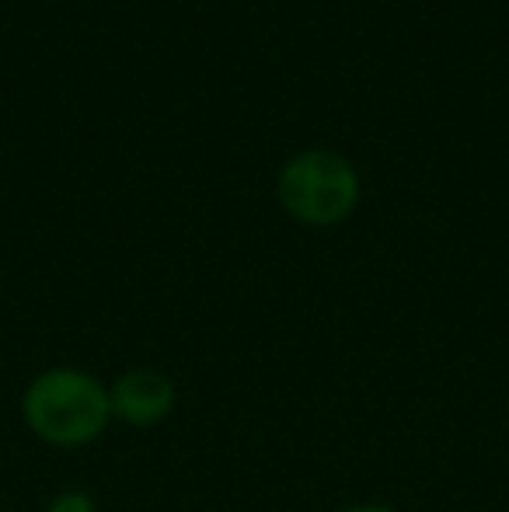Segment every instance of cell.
<instances>
[{
    "instance_id": "6da1fadb",
    "label": "cell",
    "mask_w": 509,
    "mask_h": 512,
    "mask_svg": "<svg viewBox=\"0 0 509 512\" xmlns=\"http://www.w3.org/2000/svg\"><path fill=\"white\" fill-rule=\"evenodd\" d=\"M21 422L56 450H81L112 425L109 384L81 366H49L21 391Z\"/></svg>"
},
{
    "instance_id": "7a4b0ae2",
    "label": "cell",
    "mask_w": 509,
    "mask_h": 512,
    "mask_svg": "<svg viewBox=\"0 0 509 512\" xmlns=\"http://www.w3.org/2000/svg\"><path fill=\"white\" fill-rule=\"evenodd\" d=\"M279 199L307 227H335L360 203L356 168L335 150H300L279 171Z\"/></svg>"
},
{
    "instance_id": "3957f363",
    "label": "cell",
    "mask_w": 509,
    "mask_h": 512,
    "mask_svg": "<svg viewBox=\"0 0 509 512\" xmlns=\"http://www.w3.org/2000/svg\"><path fill=\"white\" fill-rule=\"evenodd\" d=\"M175 405V380L154 366H129L109 384L112 422H123L129 429H154L175 411Z\"/></svg>"
},
{
    "instance_id": "277c9868",
    "label": "cell",
    "mask_w": 509,
    "mask_h": 512,
    "mask_svg": "<svg viewBox=\"0 0 509 512\" xmlns=\"http://www.w3.org/2000/svg\"><path fill=\"white\" fill-rule=\"evenodd\" d=\"M46 512H98V502L91 492L67 488V492H56L53 499L46 502Z\"/></svg>"
},
{
    "instance_id": "5b68a950",
    "label": "cell",
    "mask_w": 509,
    "mask_h": 512,
    "mask_svg": "<svg viewBox=\"0 0 509 512\" xmlns=\"http://www.w3.org/2000/svg\"><path fill=\"white\" fill-rule=\"evenodd\" d=\"M339 512H398L387 502H353V506H342Z\"/></svg>"
}]
</instances>
